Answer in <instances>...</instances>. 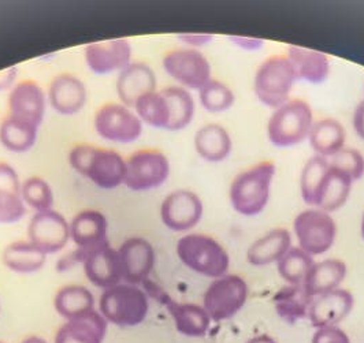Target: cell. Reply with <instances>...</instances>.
<instances>
[{
  "label": "cell",
  "mask_w": 364,
  "mask_h": 343,
  "mask_svg": "<svg viewBox=\"0 0 364 343\" xmlns=\"http://www.w3.org/2000/svg\"><path fill=\"white\" fill-rule=\"evenodd\" d=\"M275 174L277 167L270 160L256 163L237 174L229 189V200L235 212L247 217L262 214L272 197Z\"/></svg>",
  "instance_id": "6da1fadb"
},
{
  "label": "cell",
  "mask_w": 364,
  "mask_h": 343,
  "mask_svg": "<svg viewBox=\"0 0 364 343\" xmlns=\"http://www.w3.org/2000/svg\"><path fill=\"white\" fill-rule=\"evenodd\" d=\"M69 162L78 174L100 189L111 190L125 182L127 160L117 151L78 144L72 148Z\"/></svg>",
  "instance_id": "7a4b0ae2"
},
{
  "label": "cell",
  "mask_w": 364,
  "mask_h": 343,
  "mask_svg": "<svg viewBox=\"0 0 364 343\" xmlns=\"http://www.w3.org/2000/svg\"><path fill=\"white\" fill-rule=\"evenodd\" d=\"M177 256L189 270L213 279L226 275L230 267L229 253L210 235H183L177 242Z\"/></svg>",
  "instance_id": "3957f363"
},
{
  "label": "cell",
  "mask_w": 364,
  "mask_h": 343,
  "mask_svg": "<svg viewBox=\"0 0 364 343\" xmlns=\"http://www.w3.org/2000/svg\"><path fill=\"white\" fill-rule=\"evenodd\" d=\"M314 112L301 99H291L273 111L267 122L269 141L278 148H291L309 140Z\"/></svg>",
  "instance_id": "277c9868"
},
{
  "label": "cell",
  "mask_w": 364,
  "mask_h": 343,
  "mask_svg": "<svg viewBox=\"0 0 364 343\" xmlns=\"http://www.w3.org/2000/svg\"><path fill=\"white\" fill-rule=\"evenodd\" d=\"M296 74L287 55H272L255 72L254 92L257 100L269 109H278L291 100Z\"/></svg>",
  "instance_id": "5b68a950"
},
{
  "label": "cell",
  "mask_w": 364,
  "mask_h": 343,
  "mask_svg": "<svg viewBox=\"0 0 364 343\" xmlns=\"http://www.w3.org/2000/svg\"><path fill=\"white\" fill-rule=\"evenodd\" d=\"M148 295L134 285H117L105 290L99 300L100 315L112 325L133 327L141 325L148 315Z\"/></svg>",
  "instance_id": "8992f818"
},
{
  "label": "cell",
  "mask_w": 364,
  "mask_h": 343,
  "mask_svg": "<svg viewBox=\"0 0 364 343\" xmlns=\"http://www.w3.org/2000/svg\"><path fill=\"white\" fill-rule=\"evenodd\" d=\"M248 283L237 273H226L211 282L203 295V307L213 322L230 320L248 300Z\"/></svg>",
  "instance_id": "52a82bcc"
},
{
  "label": "cell",
  "mask_w": 364,
  "mask_h": 343,
  "mask_svg": "<svg viewBox=\"0 0 364 343\" xmlns=\"http://www.w3.org/2000/svg\"><path fill=\"white\" fill-rule=\"evenodd\" d=\"M293 232L299 248L315 257L333 248L338 230L331 214L318 208H309L294 217Z\"/></svg>",
  "instance_id": "ba28073f"
},
{
  "label": "cell",
  "mask_w": 364,
  "mask_h": 343,
  "mask_svg": "<svg viewBox=\"0 0 364 343\" xmlns=\"http://www.w3.org/2000/svg\"><path fill=\"white\" fill-rule=\"evenodd\" d=\"M170 175V162L158 149H140L127 159L125 185L133 192L158 189Z\"/></svg>",
  "instance_id": "9c48e42d"
},
{
  "label": "cell",
  "mask_w": 364,
  "mask_h": 343,
  "mask_svg": "<svg viewBox=\"0 0 364 343\" xmlns=\"http://www.w3.org/2000/svg\"><path fill=\"white\" fill-rule=\"evenodd\" d=\"M93 125L96 133L111 143L130 144L143 133V122L137 114L124 104L109 103L96 111Z\"/></svg>",
  "instance_id": "30bf717a"
},
{
  "label": "cell",
  "mask_w": 364,
  "mask_h": 343,
  "mask_svg": "<svg viewBox=\"0 0 364 343\" xmlns=\"http://www.w3.org/2000/svg\"><path fill=\"white\" fill-rule=\"evenodd\" d=\"M162 65L164 72L188 91H200L210 80H213L211 65L199 50H173L164 55Z\"/></svg>",
  "instance_id": "8fae6325"
},
{
  "label": "cell",
  "mask_w": 364,
  "mask_h": 343,
  "mask_svg": "<svg viewBox=\"0 0 364 343\" xmlns=\"http://www.w3.org/2000/svg\"><path fill=\"white\" fill-rule=\"evenodd\" d=\"M204 205L200 197L188 189H180L166 196L161 205L164 226L176 233L191 232L200 223Z\"/></svg>",
  "instance_id": "7c38bea8"
},
{
  "label": "cell",
  "mask_w": 364,
  "mask_h": 343,
  "mask_svg": "<svg viewBox=\"0 0 364 343\" xmlns=\"http://www.w3.org/2000/svg\"><path fill=\"white\" fill-rule=\"evenodd\" d=\"M28 238L46 254L60 252L70 239V224L54 209L36 212L29 222Z\"/></svg>",
  "instance_id": "4fadbf2b"
},
{
  "label": "cell",
  "mask_w": 364,
  "mask_h": 343,
  "mask_svg": "<svg viewBox=\"0 0 364 343\" xmlns=\"http://www.w3.org/2000/svg\"><path fill=\"white\" fill-rule=\"evenodd\" d=\"M82 252V267L92 285L105 290L119 285L124 279L119 253L109 245V241Z\"/></svg>",
  "instance_id": "5bb4252c"
},
{
  "label": "cell",
  "mask_w": 364,
  "mask_h": 343,
  "mask_svg": "<svg viewBox=\"0 0 364 343\" xmlns=\"http://www.w3.org/2000/svg\"><path fill=\"white\" fill-rule=\"evenodd\" d=\"M355 307V298L350 291L336 289L312 298L309 320L314 328L338 327L350 315Z\"/></svg>",
  "instance_id": "9a60e30c"
},
{
  "label": "cell",
  "mask_w": 364,
  "mask_h": 343,
  "mask_svg": "<svg viewBox=\"0 0 364 343\" xmlns=\"http://www.w3.org/2000/svg\"><path fill=\"white\" fill-rule=\"evenodd\" d=\"M122 276L129 285L144 283L155 267V249L144 238L133 236L119 246Z\"/></svg>",
  "instance_id": "2e32d148"
},
{
  "label": "cell",
  "mask_w": 364,
  "mask_h": 343,
  "mask_svg": "<svg viewBox=\"0 0 364 343\" xmlns=\"http://www.w3.org/2000/svg\"><path fill=\"white\" fill-rule=\"evenodd\" d=\"M85 62L96 74L122 72L132 63V45L127 38L92 43L85 48Z\"/></svg>",
  "instance_id": "e0dca14e"
},
{
  "label": "cell",
  "mask_w": 364,
  "mask_h": 343,
  "mask_svg": "<svg viewBox=\"0 0 364 343\" xmlns=\"http://www.w3.org/2000/svg\"><path fill=\"white\" fill-rule=\"evenodd\" d=\"M46 93L41 87L35 81L26 80L17 84L10 92L9 115L40 127L46 114Z\"/></svg>",
  "instance_id": "ac0fdd59"
},
{
  "label": "cell",
  "mask_w": 364,
  "mask_h": 343,
  "mask_svg": "<svg viewBox=\"0 0 364 343\" xmlns=\"http://www.w3.org/2000/svg\"><path fill=\"white\" fill-rule=\"evenodd\" d=\"M155 91L156 75L146 63H130L127 69L118 74L117 93L122 104L129 109H133L143 96Z\"/></svg>",
  "instance_id": "d6986e66"
},
{
  "label": "cell",
  "mask_w": 364,
  "mask_h": 343,
  "mask_svg": "<svg viewBox=\"0 0 364 343\" xmlns=\"http://www.w3.org/2000/svg\"><path fill=\"white\" fill-rule=\"evenodd\" d=\"M88 99L84 82L73 74L55 77L48 89V102L60 115H74L84 109Z\"/></svg>",
  "instance_id": "ffe728a7"
},
{
  "label": "cell",
  "mask_w": 364,
  "mask_h": 343,
  "mask_svg": "<svg viewBox=\"0 0 364 343\" xmlns=\"http://www.w3.org/2000/svg\"><path fill=\"white\" fill-rule=\"evenodd\" d=\"M352 187L353 181L346 173L330 164L311 208H318L328 214L337 212L346 205L352 193Z\"/></svg>",
  "instance_id": "44dd1931"
},
{
  "label": "cell",
  "mask_w": 364,
  "mask_h": 343,
  "mask_svg": "<svg viewBox=\"0 0 364 343\" xmlns=\"http://www.w3.org/2000/svg\"><path fill=\"white\" fill-rule=\"evenodd\" d=\"M106 332L107 320L92 310L62 325L56 332L55 343H103Z\"/></svg>",
  "instance_id": "7402d4cb"
},
{
  "label": "cell",
  "mask_w": 364,
  "mask_h": 343,
  "mask_svg": "<svg viewBox=\"0 0 364 343\" xmlns=\"http://www.w3.org/2000/svg\"><path fill=\"white\" fill-rule=\"evenodd\" d=\"M109 223L106 217L97 209H84L70 222V238L81 251L107 242Z\"/></svg>",
  "instance_id": "603a6c76"
},
{
  "label": "cell",
  "mask_w": 364,
  "mask_h": 343,
  "mask_svg": "<svg viewBox=\"0 0 364 343\" xmlns=\"http://www.w3.org/2000/svg\"><path fill=\"white\" fill-rule=\"evenodd\" d=\"M287 58L289 59L296 80L299 81L318 85L325 82L330 75V59L325 53L291 45L288 48Z\"/></svg>",
  "instance_id": "cb8c5ba5"
},
{
  "label": "cell",
  "mask_w": 364,
  "mask_h": 343,
  "mask_svg": "<svg viewBox=\"0 0 364 343\" xmlns=\"http://www.w3.org/2000/svg\"><path fill=\"white\" fill-rule=\"evenodd\" d=\"M291 248V232L274 229L251 244L247 251V261L252 267H267L277 264Z\"/></svg>",
  "instance_id": "d4e9b609"
},
{
  "label": "cell",
  "mask_w": 364,
  "mask_h": 343,
  "mask_svg": "<svg viewBox=\"0 0 364 343\" xmlns=\"http://www.w3.org/2000/svg\"><path fill=\"white\" fill-rule=\"evenodd\" d=\"M162 303L170 312L177 331L182 335L200 338L208 332L213 320L204 307L191 303H176L170 297H166Z\"/></svg>",
  "instance_id": "484cf974"
},
{
  "label": "cell",
  "mask_w": 364,
  "mask_h": 343,
  "mask_svg": "<svg viewBox=\"0 0 364 343\" xmlns=\"http://www.w3.org/2000/svg\"><path fill=\"white\" fill-rule=\"evenodd\" d=\"M195 149L205 162L220 163L226 160L233 151V140L226 127L218 124H208L200 127L195 134Z\"/></svg>",
  "instance_id": "4316f807"
},
{
  "label": "cell",
  "mask_w": 364,
  "mask_h": 343,
  "mask_svg": "<svg viewBox=\"0 0 364 343\" xmlns=\"http://www.w3.org/2000/svg\"><path fill=\"white\" fill-rule=\"evenodd\" d=\"M309 141L316 156L325 159L333 158L346 148V127L334 118H323L315 121L311 129Z\"/></svg>",
  "instance_id": "83f0119b"
},
{
  "label": "cell",
  "mask_w": 364,
  "mask_h": 343,
  "mask_svg": "<svg viewBox=\"0 0 364 343\" xmlns=\"http://www.w3.org/2000/svg\"><path fill=\"white\" fill-rule=\"evenodd\" d=\"M348 268L340 258H328L312 266L303 286L311 297H318L340 289L341 283L346 281Z\"/></svg>",
  "instance_id": "f1b7e54d"
},
{
  "label": "cell",
  "mask_w": 364,
  "mask_h": 343,
  "mask_svg": "<svg viewBox=\"0 0 364 343\" xmlns=\"http://www.w3.org/2000/svg\"><path fill=\"white\" fill-rule=\"evenodd\" d=\"M312 297L303 285H287L278 290L273 297L277 315L288 325L309 317Z\"/></svg>",
  "instance_id": "f546056e"
},
{
  "label": "cell",
  "mask_w": 364,
  "mask_h": 343,
  "mask_svg": "<svg viewBox=\"0 0 364 343\" xmlns=\"http://www.w3.org/2000/svg\"><path fill=\"white\" fill-rule=\"evenodd\" d=\"M3 264L17 273H33L46 264L47 254L29 241H16L6 246L1 254Z\"/></svg>",
  "instance_id": "4dcf8cb0"
},
{
  "label": "cell",
  "mask_w": 364,
  "mask_h": 343,
  "mask_svg": "<svg viewBox=\"0 0 364 343\" xmlns=\"http://www.w3.org/2000/svg\"><path fill=\"white\" fill-rule=\"evenodd\" d=\"M38 127L16 116H6L0 124V143L16 153L28 152L36 143Z\"/></svg>",
  "instance_id": "1f68e13d"
},
{
  "label": "cell",
  "mask_w": 364,
  "mask_h": 343,
  "mask_svg": "<svg viewBox=\"0 0 364 343\" xmlns=\"http://www.w3.org/2000/svg\"><path fill=\"white\" fill-rule=\"evenodd\" d=\"M54 305L56 312L62 317L72 320L95 310V298L87 288L80 285H69L63 286L56 293Z\"/></svg>",
  "instance_id": "d6a6232c"
},
{
  "label": "cell",
  "mask_w": 364,
  "mask_h": 343,
  "mask_svg": "<svg viewBox=\"0 0 364 343\" xmlns=\"http://www.w3.org/2000/svg\"><path fill=\"white\" fill-rule=\"evenodd\" d=\"M137 116L149 126L168 130L171 112L168 102L162 91H155L143 96L133 107Z\"/></svg>",
  "instance_id": "836d02e7"
},
{
  "label": "cell",
  "mask_w": 364,
  "mask_h": 343,
  "mask_svg": "<svg viewBox=\"0 0 364 343\" xmlns=\"http://www.w3.org/2000/svg\"><path fill=\"white\" fill-rule=\"evenodd\" d=\"M162 92L168 102L171 112L168 131H180L189 126L196 111L195 100L191 92L182 87H167Z\"/></svg>",
  "instance_id": "e575fe53"
},
{
  "label": "cell",
  "mask_w": 364,
  "mask_h": 343,
  "mask_svg": "<svg viewBox=\"0 0 364 343\" xmlns=\"http://www.w3.org/2000/svg\"><path fill=\"white\" fill-rule=\"evenodd\" d=\"M314 264L315 261L312 256L301 251L299 246H291L277 263V270L287 285H303Z\"/></svg>",
  "instance_id": "d590c367"
},
{
  "label": "cell",
  "mask_w": 364,
  "mask_h": 343,
  "mask_svg": "<svg viewBox=\"0 0 364 343\" xmlns=\"http://www.w3.org/2000/svg\"><path fill=\"white\" fill-rule=\"evenodd\" d=\"M199 100L207 112L220 114L235 106L236 94L229 85L213 78L199 91Z\"/></svg>",
  "instance_id": "8d00e7d4"
},
{
  "label": "cell",
  "mask_w": 364,
  "mask_h": 343,
  "mask_svg": "<svg viewBox=\"0 0 364 343\" xmlns=\"http://www.w3.org/2000/svg\"><path fill=\"white\" fill-rule=\"evenodd\" d=\"M330 162L328 159L321 156H312L306 165L303 167L301 175H300V195L303 201L312 207L314 199L316 196V192L319 189V185L323 180L325 174L328 173Z\"/></svg>",
  "instance_id": "74e56055"
},
{
  "label": "cell",
  "mask_w": 364,
  "mask_h": 343,
  "mask_svg": "<svg viewBox=\"0 0 364 343\" xmlns=\"http://www.w3.org/2000/svg\"><path fill=\"white\" fill-rule=\"evenodd\" d=\"M21 196L25 205L32 207L37 212L50 211L54 204V193L50 183L40 177H31L23 182Z\"/></svg>",
  "instance_id": "f35d334b"
},
{
  "label": "cell",
  "mask_w": 364,
  "mask_h": 343,
  "mask_svg": "<svg viewBox=\"0 0 364 343\" xmlns=\"http://www.w3.org/2000/svg\"><path fill=\"white\" fill-rule=\"evenodd\" d=\"M26 205L21 196V189L0 187V223H16L25 217Z\"/></svg>",
  "instance_id": "ab89813d"
},
{
  "label": "cell",
  "mask_w": 364,
  "mask_h": 343,
  "mask_svg": "<svg viewBox=\"0 0 364 343\" xmlns=\"http://www.w3.org/2000/svg\"><path fill=\"white\" fill-rule=\"evenodd\" d=\"M328 162L346 173L353 182L359 181L364 177V156L359 149L344 148Z\"/></svg>",
  "instance_id": "60d3db41"
},
{
  "label": "cell",
  "mask_w": 364,
  "mask_h": 343,
  "mask_svg": "<svg viewBox=\"0 0 364 343\" xmlns=\"http://www.w3.org/2000/svg\"><path fill=\"white\" fill-rule=\"evenodd\" d=\"M311 343H350V339L340 327H328L316 330Z\"/></svg>",
  "instance_id": "b9f144b4"
},
{
  "label": "cell",
  "mask_w": 364,
  "mask_h": 343,
  "mask_svg": "<svg viewBox=\"0 0 364 343\" xmlns=\"http://www.w3.org/2000/svg\"><path fill=\"white\" fill-rule=\"evenodd\" d=\"M178 38L183 44L189 45V48L198 50L210 44L214 40V36L211 33H180Z\"/></svg>",
  "instance_id": "7bdbcfd3"
},
{
  "label": "cell",
  "mask_w": 364,
  "mask_h": 343,
  "mask_svg": "<svg viewBox=\"0 0 364 343\" xmlns=\"http://www.w3.org/2000/svg\"><path fill=\"white\" fill-rule=\"evenodd\" d=\"M229 40L232 44L236 45L237 48L244 50V51H259L264 45V41L262 38H256V37L230 36Z\"/></svg>",
  "instance_id": "ee69618b"
},
{
  "label": "cell",
  "mask_w": 364,
  "mask_h": 343,
  "mask_svg": "<svg viewBox=\"0 0 364 343\" xmlns=\"http://www.w3.org/2000/svg\"><path fill=\"white\" fill-rule=\"evenodd\" d=\"M18 75V69L17 66L7 67L0 72V92L7 91L10 88H14V82Z\"/></svg>",
  "instance_id": "f6af8a7d"
},
{
  "label": "cell",
  "mask_w": 364,
  "mask_h": 343,
  "mask_svg": "<svg viewBox=\"0 0 364 343\" xmlns=\"http://www.w3.org/2000/svg\"><path fill=\"white\" fill-rule=\"evenodd\" d=\"M352 125H353L355 133L358 134V137L364 141V99L353 111Z\"/></svg>",
  "instance_id": "bcb514c9"
},
{
  "label": "cell",
  "mask_w": 364,
  "mask_h": 343,
  "mask_svg": "<svg viewBox=\"0 0 364 343\" xmlns=\"http://www.w3.org/2000/svg\"><path fill=\"white\" fill-rule=\"evenodd\" d=\"M247 343H278L275 339H274L273 337H270V335H266V334H262V335H257V337H254V338H251L250 341H247Z\"/></svg>",
  "instance_id": "7dc6e473"
},
{
  "label": "cell",
  "mask_w": 364,
  "mask_h": 343,
  "mask_svg": "<svg viewBox=\"0 0 364 343\" xmlns=\"http://www.w3.org/2000/svg\"><path fill=\"white\" fill-rule=\"evenodd\" d=\"M22 343H48L46 339H43V338H40V337H29V338H26V339H23Z\"/></svg>",
  "instance_id": "c3c4849f"
},
{
  "label": "cell",
  "mask_w": 364,
  "mask_h": 343,
  "mask_svg": "<svg viewBox=\"0 0 364 343\" xmlns=\"http://www.w3.org/2000/svg\"><path fill=\"white\" fill-rule=\"evenodd\" d=\"M360 234H362L364 241V211L363 215H362V222H360Z\"/></svg>",
  "instance_id": "681fc988"
},
{
  "label": "cell",
  "mask_w": 364,
  "mask_h": 343,
  "mask_svg": "<svg viewBox=\"0 0 364 343\" xmlns=\"http://www.w3.org/2000/svg\"><path fill=\"white\" fill-rule=\"evenodd\" d=\"M0 343H3V342H0Z\"/></svg>",
  "instance_id": "f907efd6"
}]
</instances>
